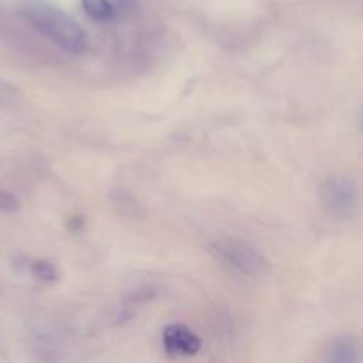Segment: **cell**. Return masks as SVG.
Returning <instances> with one entry per match:
<instances>
[{
	"label": "cell",
	"instance_id": "8",
	"mask_svg": "<svg viewBox=\"0 0 363 363\" xmlns=\"http://www.w3.org/2000/svg\"><path fill=\"white\" fill-rule=\"evenodd\" d=\"M20 209V202L11 191L0 188V213H16Z\"/></svg>",
	"mask_w": 363,
	"mask_h": 363
},
{
	"label": "cell",
	"instance_id": "4",
	"mask_svg": "<svg viewBox=\"0 0 363 363\" xmlns=\"http://www.w3.org/2000/svg\"><path fill=\"white\" fill-rule=\"evenodd\" d=\"M162 344L167 354L174 358L195 357L202 347V342L197 333L191 328H188L186 325H179V323L169 325L163 330Z\"/></svg>",
	"mask_w": 363,
	"mask_h": 363
},
{
	"label": "cell",
	"instance_id": "1",
	"mask_svg": "<svg viewBox=\"0 0 363 363\" xmlns=\"http://www.w3.org/2000/svg\"><path fill=\"white\" fill-rule=\"evenodd\" d=\"M21 13L39 34L55 43L64 52L78 55L87 48V34L84 28L57 7L34 2L25 6Z\"/></svg>",
	"mask_w": 363,
	"mask_h": 363
},
{
	"label": "cell",
	"instance_id": "5",
	"mask_svg": "<svg viewBox=\"0 0 363 363\" xmlns=\"http://www.w3.org/2000/svg\"><path fill=\"white\" fill-rule=\"evenodd\" d=\"M82 7L91 20L112 23L130 14L133 0H82Z\"/></svg>",
	"mask_w": 363,
	"mask_h": 363
},
{
	"label": "cell",
	"instance_id": "7",
	"mask_svg": "<svg viewBox=\"0 0 363 363\" xmlns=\"http://www.w3.org/2000/svg\"><path fill=\"white\" fill-rule=\"evenodd\" d=\"M28 269H30V275L34 277L35 280H39V282L52 284L57 280L55 266L48 261H34Z\"/></svg>",
	"mask_w": 363,
	"mask_h": 363
},
{
	"label": "cell",
	"instance_id": "6",
	"mask_svg": "<svg viewBox=\"0 0 363 363\" xmlns=\"http://www.w3.org/2000/svg\"><path fill=\"white\" fill-rule=\"evenodd\" d=\"M330 362H339V363H354L362 360V347L351 337H342V339L335 340L333 346L330 347L328 354Z\"/></svg>",
	"mask_w": 363,
	"mask_h": 363
},
{
	"label": "cell",
	"instance_id": "3",
	"mask_svg": "<svg viewBox=\"0 0 363 363\" xmlns=\"http://www.w3.org/2000/svg\"><path fill=\"white\" fill-rule=\"evenodd\" d=\"M321 199L325 208L333 216L350 220L357 215L360 191L357 181L347 176H333L323 183Z\"/></svg>",
	"mask_w": 363,
	"mask_h": 363
},
{
	"label": "cell",
	"instance_id": "2",
	"mask_svg": "<svg viewBox=\"0 0 363 363\" xmlns=\"http://www.w3.org/2000/svg\"><path fill=\"white\" fill-rule=\"evenodd\" d=\"M211 252L227 268L245 277L254 279V277H262L269 272L268 259L257 248L243 240H236L230 236L218 238L216 241H213Z\"/></svg>",
	"mask_w": 363,
	"mask_h": 363
}]
</instances>
